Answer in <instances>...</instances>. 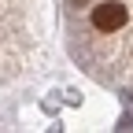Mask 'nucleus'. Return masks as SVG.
<instances>
[{"label": "nucleus", "instance_id": "nucleus-1", "mask_svg": "<svg viewBox=\"0 0 133 133\" xmlns=\"http://www.w3.org/2000/svg\"><path fill=\"white\" fill-rule=\"evenodd\" d=\"M126 19H129L126 8H122V4H115V0H107V4L92 8V26H96L100 33H115V30H122Z\"/></svg>", "mask_w": 133, "mask_h": 133}, {"label": "nucleus", "instance_id": "nucleus-2", "mask_svg": "<svg viewBox=\"0 0 133 133\" xmlns=\"http://www.w3.org/2000/svg\"><path fill=\"white\" fill-rule=\"evenodd\" d=\"M70 4H74V8H85V4H89V0H70Z\"/></svg>", "mask_w": 133, "mask_h": 133}]
</instances>
